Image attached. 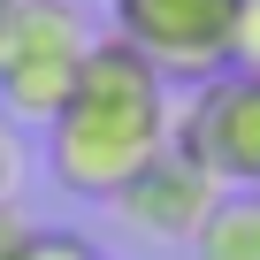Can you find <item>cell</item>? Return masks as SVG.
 <instances>
[{
	"label": "cell",
	"instance_id": "2",
	"mask_svg": "<svg viewBox=\"0 0 260 260\" xmlns=\"http://www.w3.org/2000/svg\"><path fill=\"white\" fill-rule=\"evenodd\" d=\"M84 54H92V31L77 0H16L0 16V115L46 130L77 92Z\"/></svg>",
	"mask_w": 260,
	"mask_h": 260
},
{
	"label": "cell",
	"instance_id": "11",
	"mask_svg": "<svg viewBox=\"0 0 260 260\" xmlns=\"http://www.w3.org/2000/svg\"><path fill=\"white\" fill-rule=\"evenodd\" d=\"M8 8H16V0H0V16H8Z\"/></svg>",
	"mask_w": 260,
	"mask_h": 260
},
{
	"label": "cell",
	"instance_id": "9",
	"mask_svg": "<svg viewBox=\"0 0 260 260\" xmlns=\"http://www.w3.org/2000/svg\"><path fill=\"white\" fill-rule=\"evenodd\" d=\"M23 237H31V222H23L8 199H0V260H16V252H23Z\"/></svg>",
	"mask_w": 260,
	"mask_h": 260
},
{
	"label": "cell",
	"instance_id": "3",
	"mask_svg": "<svg viewBox=\"0 0 260 260\" xmlns=\"http://www.w3.org/2000/svg\"><path fill=\"white\" fill-rule=\"evenodd\" d=\"M169 146L230 191H260V77H207L169 122Z\"/></svg>",
	"mask_w": 260,
	"mask_h": 260
},
{
	"label": "cell",
	"instance_id": "7",
	"mask_svg": "<svg viewBox=\"0 0 260 260\" xmlns=\"http://www.w3.org/2000/svg\"><path fill=\"white\" fill-rule=\"evenodd\" d=\"M222 69L260 77V0H237V8H230V46H222Z\"/></svg>",
	"mask_w": 260,
	"mask_h": 260
},
{
	"label": "cell",
	"instance_id": "8",
	"mask_svg": "<svg viewBox=\"0 0 260 260\" xmlns=\"http://www.w3.org/2000/svg\"><path fill=\"white\" fill-rule=\"evenodd\" d=\"M16 260H100V252H92V245H84L77 230H31Z\"/></svg>",
	"mask_w": 260,
	"mask_h": 260
},
{
	"label": "cell",
	"instance_id": "10",
	"mask_svg": "<svg viewBox=\"0 0 260 260\" xmlns=\"http://www.w3.org/2000/svg\"><path fill=\"white\" fill-rule=\"evenodd\" d=\"M8 184H16V146H8V122H0V199H8Z\"/></svg>",
	"mask_w": 260,
	"mask_h": 260
},
{
	"label": "cell",
	"instance_id": "1",
	"mask_svg": "<svg viewBox=\"0 0 260 260\" xmlns=\"http://www.w3.org/2000/svg\"><path fill=\"white\" fill-rule=\"evenodd\" d=\"M169 77L122 39H92L77 92L46 122V169L77 199H115L146 161L169 153Z\"/></svg>",
	"mask_w": 260,
	"mask_h": 260
},
{
	"label": "cell",
	"instance_id": "4",
	"mask_svg": "<svg viewBox=\"0 0 260 260\" xmlns=\"http://www.w3.org/2000/svg\"><path fill=\"white\" fill-rule=\"evenodd\" d=\"M230 8L237 0H115V39L138 46L161 77H222L230 46Z\"/></svg>",
	"mask_w": 260,
	"mask_h": 260
},
{
	"label": "cell",
	"instance_id": "6",
	"mask_svg": "<svg viewBox=\"0 0 260 260\" xmlns=\"http://www.w3.org/2000/svg\"><path fill=\"white\" fill-rule=\"evenodd\" d=\"M199 260H260V191H222L191 237Z\"/></svg>",
	"mask_w": 260,
	"mask_h": 260
},
{
	"label": "cell",
	"instance_id": "5",
	"mask_svg": "<svg viewBox=\"0 0 260 260\" xmlns=\"http://www.w3.org/2000/svg\"><path fill=\"white\" fill-rule=\"evenodd\" d=\"M214 199H222V184H214L207 169H191V161L169 146L161 161H146L138 176H130L107 207L138 230V237H199V222H207Z\"/></svg>",
	"mask_w": 260,
	"mask_h": 260
}]
</instances>
